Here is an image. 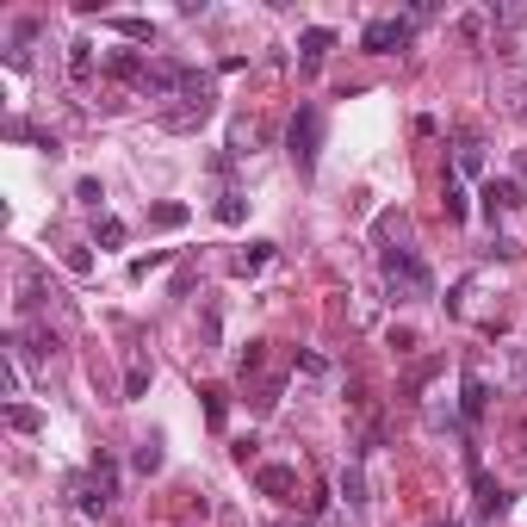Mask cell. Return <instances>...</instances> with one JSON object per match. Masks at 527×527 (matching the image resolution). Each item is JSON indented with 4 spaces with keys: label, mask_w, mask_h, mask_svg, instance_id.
Wrapping results in <instances>:
<instances>
[{
    "label": "cell",
    "mask_w": 527,
    "mask_h": 527,
    "mask_svg": "<svg viewBox=\"0 0 527 527\" xmlns=\"http://www.w3.org/2000/svg\"><path fill=\"white\" fill-rule=\"evenodd\" d=\"M379 273H385L391 298H434V273L422 267V255H409V249H385V255H379Z\"/></svg>",
    "instance_id": "cell-1"
},
{
    "label": "cell",
    "mask_w": 527,
    "mask_h": 527,
    "mask_svg": "<svg viewBox=\"0 0 527 527\" xmlns=\"http://www.w3.org/2000/svg\"><path fill=\"white\" fill-rule=\"evenodd\" d=\"M317 149H323V112L317 106H298L292 112V131H285V155L298 174H317Z\"/></svg>",
    "instance_id": "cell-2"
},
{
    "label": "cell",
    "mask_w": 527,
    "mask_h": 527,
    "mask_svg": "<svg viewBox=\"0 0 527 527\" xmlns=\"http://www.w3.org/2000/svg\"><path fill=\"white\" fill-rule=\"evenodd\" d=\"M211 112H218V94H186L180 106H161L155 125H161V131H199Z\"/></svg>",
    "instance_id": "cell-3"
},
{
    "label": "cell",
    "mask_w": 527,
    "mask_h": 527,
    "mask_svg": "<svg viewBox=\"0 0 527 527\" xmlns=\"http://www.w3.org/2000/svg\"><path fill=\"white\" fill-rule=\"evenodd\" d=\"M409 31H416V19H373V25L360 31V50H366V56H391V50L409 44Z\"/></svg>",
    "instance_id": "cell-4"
},
{
    "label": "cell",
    "mask_w": 527,
    "mask_h": 527,
    "mask_svg": "<svg viewBox=\"0 0 527 527\" xmlns=\"http://www.w3.org/2000/svg\"><path fill=\"white\" fill-rule=\"evenodd\" d=\"M255 490L273 497V503H298V472L292 465H261L255 472Z\"/></svg>",
    "instance_id": "cell-5"
},
{
    "label": "cell",
    "mask_w": 527,
    "mask_h": 527,
    "mask_svg": "<svg viewBox=\"0 0 527 527\" xmlns=\"http://www.w3.org/2000/svg\"><path fill=\"white\" fill-rule=\"evenodd\" d=\"M335 50V31L329 25H310V31H298V62H304V75L310 69H323V56Z\"/></svg>",
    "instance_id": "cell-6"
},
{
    "label": "cell",
    "mask_w": 527,
    "mask_h": 527,
    "mask_svg": "<svg viewBox=\"0 0 527 527\" xmlns=\"http://www.w3.org/2000/svg\"><path fill=\"white\" fill-rule=\"evenodd\" d=\"M112 490L119 484H106V478H75V509L81 515H106L112 509Z\"/></svg>",
    "instance_id": "cell-7"
},
{
    "label": "cell",
    "mask_w": 527,
    "mask_h": 527,
    "mask_svg": "<svg viewBox=\"0 0 527 527\" xmlns=\"http://www.w3.org/2000/svg\"><path fill=\"white\" fill-rule=\"evenodd\" d=\"M459 409H465V422H484V409H490V385H484L478 373H465V385H459Z\"/></svg>",
    "instance_id": "cell-8"
},
{
    "label": "cell",
    "mask_w": 527,
    "mask_h": 527,
    "mask_svg": "<svg viewBox=\"0 0 527 527\" xmlns=\"http://www.w3.org/2000/svg\"><path fill=\"white\" fill-rule=\"evenodd\" d=\"M515 205H522V180H509V174H503V180H490V186H484V211H490V218H497V211H515Z\"/></svg>",
    "instance_id": "cell-9"
},
{
    "label": "cell",
    "mask_w": 527,
    "mask_h": 527,
    "mask_svg": "<svg viewBox=\"0 0 527 527\" xmlns=\"http://www.w3.org/2000/svg\"><path fill=\"white\" fill-rule=\"evenodd\" d=\"M342 503H348V515H354V522H366V478H360V465H348V472H342Z\"/></svg>",
    "instance_id": "cell-10"
},
{
    "label": "cell",
    "mask_w": 527,
    "mask_h": 527,
    "mask_svg": "<svg viewBox=\"0 0 527 527\" xmlns=\"http://www.w3.org/2000/svg\"><path fill=\"white\" fill-rule=\"evenodd\" d=\"M193 218V205H180V199H161V205H149V230H180Z\"/></svg>",
    "instance_id": "cell-11"
},
{
    "label": "cell",
    "mask_w": 527,
    "mask_h": 527,
    "mask_svg": "<svg viewBox=\"0 0 527 527\" xmlns=\"http://www.w3.org/2000/svg\"><path fill=\"white\" fill-rule=\"evenodd\" d=\"M267 261H273V243H249V249H243V255L230 261V273H236V279H255V273H261Z\"/></svg>",
    "instance_id": "cell-12"
},
{
    "label": "cell",
    "mask_w": 527,
    "mask_h": 527,
    "mask_svg": "<svg viewBox=\"0 0 527 527\" xmlns=\"http://www.w3.org/2000/svg\"><path fill=\"white\" fill-rule=\"evenodd\" d=\"M106 69H112L119 81H136V87H143V75H149V62H143L136 50H112V56H106Z\"/></svg>",
    "instance_id": "cell-13"
},
{
    "label": "cell",
    "mask_w": 527,
    "mask_h": 527,
    "mask_svg": "<svg viewBox=\"0 0 527 527\" xmlns=\"http://www.w3.org/2000/svg\"><path fill=\"white\" fill-rule=\"evenodd\" d=\"M6 428H12V434H37V428H44V416H37L31 403H12V409H6Z\"/></svg>",
    "instance_id": "cell-14"
},
{
    "label": "cell",
    "mask_w": 527,
    "mask_h": 527,
    "mask_svg": "<svg viewBox=\"0 0 527 527\" xmlns=\"http://www.w3.org/2000/svg\"><path fill=\"white\" fill-rule=\"evenodd\" d=\"M131 465H136V472H143V478H149V472H161V441H155V434H149V441H136Z\"/></svg>",
    "instance_id": "cell-15"
},
{
    "label": "cell",
    "mask_w": 527,
    "mask_h": 527,
    "mask_svg": "<svg viewBox=\"0 0 527 527\" xmlns=\"http://www.w3.org/2000/svg\"><path fill=\"white\" fill-rule=\"evenodd\" d=\"M112 31H119V37H131V44H155V25H149V19H112Z\"/></svg>",
    "instance_id": "cell-16"
},
{
    "label": "cell",
    "mask_w": 527,
    "mask_h": 527,
    "mask_svg": "<svg viewBox=\"0 0 527 527\" xmlns=\"http://www.w3.org/2000/svg\"><path fill=\"white\" fill-rule=\"evenodd\" d=\"M69 75H75V81H87V75H94V44H87V37H81V44H69Z\"/></svg>",
    "instance_id": "cell-17"
},
{
    "label": "cell",
    "mask_w": 527,
    "mask_h": 527,
    "mask_svg": "<svg viewBox=\"0 0 527 527\" xmlns=\"http://www.w3.org/2000/svg\"><path fill=\"white\" fill-rule=\"evenodd\" d=\"M441 205H447V224H465V218H472V205H465V186H459V180H447V199H441Z\"/></svg>",
    "instance_id": "cell-18"
},
{
    "label": "cell",
    "mask_w": 527,
    "mask_h": 527,
    "mask_svg": "<svg viewBox=\"0 0 527 527\" xmlns=\"http://www.w3.org/2000/svg\"><path fill=\"white\" fill-rule=\"evenodd\" d=\"M243 218H249L243 193H224V199H218V224H243Z\"/></svg>",
    "instance_id": "cell-19"
},
{
    "label": "cell",
    "mask_w": 527,
    "mask_h": 527,
    "mask_svg": "<svg viewBox=\"0 0 527 527\" xmlns=\"http://www.w3.org/2000/svg\"><path fill=\"white\" fill-rule=\"evenodd\" d=\"M125 236H131V230H125L119 218H100V230H94V243H100V249H119Z\"/></svg>",
    "instance_id": "cell-20"
},
{
    "label": "cell",
    "mask_w": 527,
    "mask_h": 527,
    "mask_svg": "<svg viewBox=\"0 0 527 527\" xmlns=\"http://www.w3.org/2000/svg\"><path fill=\"white\" fill-rule=\"evenodd\" d=\"M261 366H267V342H249V354L236 360V373H243V379H255Z\"/></svg>",
    "instance_id": "cell-21"
},
{
    "label": "cell",
    "mask_w": 527,
    "mask_h": 527,
    "mask_svg": "<svg viewBox=\"0 0 527 527\" xmlns=\"http://www.w3.org/2000/svg\"><path fill=\"white\" fill-rule=\"evenodd\" d=\"M75 199H81V205H94V211H100V205H106V186H100V180H94V174H87V180H81V186H75Z\"/></svg>",
    "instance_id": "cell-22"
},
{
    "label": "cell",
    "mask_w": 527,
    "mask_h": 527,
    "mask_svg": "<svg viewBox=\"0 0 527 527\" xmlns=\"http://www.w3.org/2000/svg\"><path fill=\"white\" fill-rule=\"evenodd\" d=\"M155 267H168V249H155V255H136V261H131V279H149Z\"/></svg>",
    "instance_id": "cell-23"
},
{
    "label": "cell",
    "mask_w": 527,
    "mask_h": 527,
    "mask_svg": "<svg viewBox=\"0 0 527 527\" xmlns=\"http://www.w3.org/2000/svg\"><path fill=\"white\" fill-rule=\"evenodd\" d=\"M143 391H149V366H131V373H125V403H136Z\"/></svg>",
    "instance_id": "cell-24"
},
{
    "label": "cell",
    "mask_w": 527,
    "mask_h": 527,
    "mask_svg": "<svg viewBox=\"0 0 527 527\" xmlns=\"http://www.w3.org/2000/svg\"><path fill=\"white\" fill-rule=\"evenodd\" d=\"M459 168H465V174H478V168H484V149H478V143H472V136H465V143H459Z\"/></svg>",
    "instance_id": "cell-25"
},
{
    "label": "cell",
    "mask_w": 527,
    "mask_h": 527,
    "mask_svg": "<svg viewBox=\"0 0 527 527\" xmlns=\"http://www.w3.org/2000/svg\"><path fill=\"white\" fill-rule=\"evenodd\" d=\"M205 422L224 428V391H205Z\"/></svg>",
    "instance_id": "cell-26"
},
{
    "label": "cell",
    "mask_w": 527,
    "mask_h": 527,
    "mask_svg": "<svg viewBox=\"0 0 527 527\" xmlns=\"http://www.w3.org/2000/svg\"><path fill=\"white\" fill-rule=\"evenodd\" d=\"M230 149L249 155V149H255V125H236V131H230Z\"/></svg>",
    "instance_id": "cell-27"
},
{
    "label": "cell",
    "mask_w": 527,
    "mask_h": 527,
    "mask_svg": "<svg viewBox=\"0 0 527 527\" xmlns=\"http://www.w3.org/2000/svg\"><path fill=\"white\" fill-rule=\"evenodd\" d=\"M69 273H94V255L87 249H69Z\"/></svg>",
    "instance_id": "cell-28"
}]
</instances>
